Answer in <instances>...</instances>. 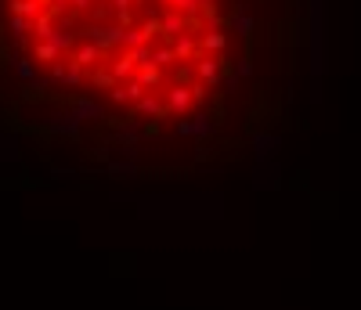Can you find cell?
I'll list each match as a JSON object with an SVG mask.
<instances>
[{
  "label": "cell",
  "mask_w": 361,
  "mask_h": 310,
  "mask_svg": "<svg viewBox=\"0 0 361 310\" xmlns=\"http://www.w3.org/2000/svg\"><path fill=\"white\" fill-rule=\"evenodd\" d=\"M80 127H83V119H80L73 108H62V112H51V116H47V130L58 134V137L80 141Z\"/></svg>",
  "instance_id": "1"
},
{
  "label": "cell",
  "mask_w": 361,
  "mask_h": 310,
  "mask_svg": "<svg viewBox=\"0 0 361 310\" xmlns=\"http://www.w3.org/2000/svg\"><path fill=\"white\" fill-rule=\"evenodd\" d=\"M177 134H180V137H209V134H214V119H209V116L180 119V123H177Z\"/></svg>",
  "instance_id": "2"
},
{
  "label": "cell",
  "mask_w": 361,
  "mask_h": 310,
  "mask_svg": "<svg viewBox=\"0 0 361 310\" xmlns=\"http://www.w3.org/2000/svg\"><path fill=\"white\" fill-rule=\"evenodd\" d=\"M69 108H73L83 123H90V119H105L102 101H90V98H69Z\"/></svg>",
  "instance_id": "3"
},
{
  "label": "cell",
  "mask_w": 361,
  "mask_h": 310,
  "mask_svg": "<svg viewBox=\"0 0 361 310\" xmlns=\"http://www.w3.org/2000/svg\"><path fill=\"white\" fill-rule=\"evenodd\" d=\"M257 188H279V166H271L267 159L257 163Z\"/></svg>",
  "instance_id": "4"
},
{
  "label": "cell",
  "mask_w": 361,
  "mask_h": 310,
  "mask_svg": "<svg viewBox=\"0 0 361 310\" xmlns=\"http://www.w3.org/2000/svg\"><path fill=\"white\" fill-rule=\"evenodd\" d=\"M18 159H22V151H18V141L15 137H8V134H0V166H18Z\"/></svg>",
  "instance_id": "5"
},
{
  "label": "cell",
  "mask_w": 361,
  "mask_h": 310,
  "mask_svg": "<svg viewBox=\"0 0 361 310\" xmlns=\"http://www.w3.org/2000/svg\"><path fill=\"white\" fill-rule=\"evenodd\" d=\"M279 137H271V134H257V141H253V148H257V159H271V155L279 151Z\"/></svg>",
  "instance_id": "6"
},
{
  "label": "cell",
  "mask_w": 361,
  "mask_h": 310,
  "mask_svg": "<svg viewBox=\"0 0 361 310\" xmlns=\"http://www.w3.org/2000/svg\"><path fill=\"white\" fill-rule=\"evenodd\" d=\"M109 177H116V180H134V177H137V163H109Z\"/></svg>",
  "instance_id": "7"
}]
</instances>
